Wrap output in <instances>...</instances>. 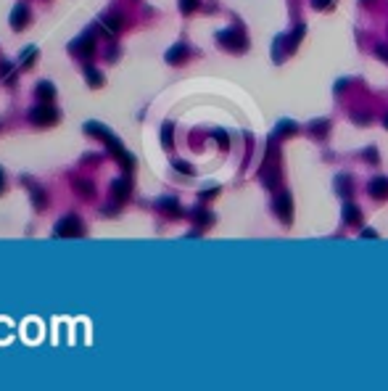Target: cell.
I'll return each mask as SVG.
<instances>
[{
	"label": "cell",
	"instance_id": "cell-1",
	"mask_svg": "<svg viewBox=\"0 0 388 391\" xmlns=\"http://www.w3.org/2000/svg\"><path fill=\"white\" fill-rule=\"evenodd\" d=\"M275 212L283 217L285 225H290V220H293V201H290L288 193H277V198H275Z\"/></svg>",
	"mask_w": 388,
	"mask_h": 391
},
{
	"label": "cell",
	"instance_id": "cell-2",
	"mask_svg": "<svg viewBox=\"0 0 388 391\" xmlns=\"http://www.w3.org/2000/svg\"><path fill=\"white\" fill-rule=\"evenodd\" d=\"M216 40L225 42L227 48H232V51H243V48H246V37L238 32V29H227V32H220V35H216Z\"/></svg>",
	"mask_w": 388,
	"mask_h": 391
},
{
	"label": "cell",
	"instance_id": "cell-3",
	"mask_svg": "<svg viewBox=\"0 0 388 391\" xmlns=\"http://www.w3.org/2000/svg\"><path fill=\"white\" fill-rule=\"evenodd\" d=\"M370 196L375 198H388V180L385 177H375L370 182Z\"/></svg>",
	"mask_w": 388,
	"mask_h": 391
},
{
	"label": "cell",
	"instance_id": "cell-4",
	"mask_svg": "<svg viewBox=\"0 0 388 391\" xmlns=\"http://www.w3.org/2000/svg\"><path fill=\"white\" fill-rule=\"evenodd\" d=\"M56 233H58V236H71V233H80V222H77L74 217H69V220H64L61 225H56Z\"/></svg>",
	"mask_w": 388,
	"mask_h": 391
},
{
	"label": "cell",
	"instance_id": "cell-5",
	"mask_svg": "<svg viewBox=\"0 0 388 391\" xmlns=\"http://www.w3.org/2000/svg\"><path fill=\"white\" fill-rule=\"evenodd\" d=\"M299 127L293 122H288V119H283V122H277V127H275V135H280V137H288V135H293Z\"/></svg>",
	"mask_w": 388,
	"mask_h": 391
},
{
	"label": "cell",
	"instance_id": "cell-6",
	"mask_svg": "<svg viewBox=\"0 0 388 391\" xmlns=\"http://www.w3.org/2000/svg\"><path fill=\"white\" fill-rule=\"evenodd\" d=\"M344 217H346V222H349V225H354V222H359L362 212L356 209L354 204H344Z\"/></svg>",
	"mask_w": 388,
	"mask_h": 391
},
{
	"label": "cell",
	"instance_id": "cell-7",
	"mask_svg": "<svg viewBox=\"0 0 388 391\" xmlns=\"http://www.w3.org/2000/svg\"><path fill=\"white\" fill-rule=\"evenodd\" d=\"M32 119H35V122H42V124H48V122L56 119V111H53V108H37V114H35Z\"/></svg>",
	"mask_w": 388,
	"mask_h": 391
},
{
	"label": "cell",
	"instance_id": "cell-8",
	"mask_svg": "<svg viewBox=\"0 0 388 391\" xmlns=\"http://www.w3.org/2000/svg\"><path fill=\"white\" fill-rule=\"evenodd\" d=\"M335 188H338V191L344 193V196H349V193H351V177H349V175H338Z\"/></svg>",
	"mask_w": 388,
	"mask_h": 391
},
{
	"label": "cell",
	"instance_id": "cell-9",
	"mask_svg": "<svg viewBox=\"0 0 388 391\" xmlns=\"http://www.w3.org/2000/svg\"><path fill=\"white\" fill-rule=\"evenodd\" d=\"M182 58H185V45H177L175 51L166 53V61H169V64H175V61H182Z\"/></svg>",
	"mask_w": 388,
	"mask_h": 391
},
{
	"label": "cell",
	"instance_id": "cell-10",
	"mask_svg": "<svg viewBox=\"0 0 388 391\" xmlns=\"http://www.w3.org/2000/svg\"><path fill=\"white\" fill-rule=\"evenodd\" d=\"M159 206L166 209V212H172V214H180V206H177V201H175V198H161V201H159Z\"/></svg>",
	"mask_w": 388,
	"mask_h": 391
},
{
	"label": "cell",
	"instance_id": "cell-11",
	"mask_svg": "<svg viewBox=\"0 0 388 391\" xmlns=\"http://www.w3.org/2000/svg\"><path fill=\"white\" fill-rule=\"evenodd\" d=\"M328 130H330V122H328V119H322V122H314V124H312V132H314V135H325Z\"/></svg>",
	"mask_w": 388,
	"mask_h": 391
},
{
	"label": "cell",
	"instance_id": "cell-12",
	"mask_svg": "<svg viewBox=\"0 0 388 391\" xmlns=\"http://www.w3.org/2000/svg\"><path fill=\"white\" fill-rule=\"evenodd\" d=\"M11 21H13V24H16V27H21V24L27 21V11H24V8L19 6L16 11H13V16H11Z\"/></svg>",
	"mask_w": 388,
	"mask_h": 391
},
{
	"label": "cell",
	"instance_id": "cell-13",
	"mask_svg": "<svg viewBox=\"0 0 388 391\" xmlns=\"http://www.w3.org/2000/svg\"><path fill=\"white\" fill-rule=\"evenodd\" d=\"M312 6L320 8V11H330L333 8V0H312Z\"/></svg>",
	"mask_w": 388,
	"mask_h": 391
},
{
	"label": "cell",
	"instance_id": "cell-14",
	"mask_svg": "<svg viewBox=\"0 0 388 391\" xmlns=\"http://www.w3.org/2000/svg\"><path fill=\"white\" fill-rule=\"evenodd\" d=\"M196 220H198L201 225H209V222H211V214H209V212H196Z\"/></svg>",
	"mask_w": 388,
	"mask_h": 391
},
{
	"label": "cell",
	"instance_id": "cell-15",
	"mask_svg": "<svg viewBox=\"0 0 388 391\" xmlns=\"http://www.w3.org/2000/svg\"><path fill=\"white\" fill-rule=\"evenodd\" d=\"M196 6H198V0H182V11H185V13H190Z\"/></svg>",
	"mask_w": 388,
	"mask_h": 391
},
{
	"label": "cell",
	"instance_id": "cell-16",
	"mask_svg": "<svg viewBox=\"0 0 388 391\" xmlns=\"http://www.w3.org/2000/svg\"><path fill=\"white\" fill-rule=\"evenodd\" d=\"M40 93H42V98H51V96H53V87H51L48 82H42V85H40Z\"/></svg>",
	"mask_w": 388,
	"mask_h": 391
},
{
	"label": "cell",
	"instance_id": "cell-17",
	"mask_svg": "<svg viewBox=\"0 0 388 391\" xmlns=\"http://www.w3.org/2000/svg\"><path fill=\"white\" fill-rule=\"evenodd\" d=\"M164 143L172 146V124H166V127H164Z\"/></svg>",
	"mask_w": 388,
	"mask_h": 391
},
{
	"label": "cell",
	"instance_id": "cell-18",
	"mask_svg": "<svg viewBox=\"0 0 388 391\" xmlns=\"http://www.w3.org/2000/svg\"><path fill=\"white\" fill-rule=\"evenodd\" d=\"M214 137L220 140V146H222V148H227V135H225L222 130H216V132H214Z\"/></svg>",
	"mask_w": 388,
	"mask_h": 391
},
{
	"label": "cell",
	"instance_id": "cell-19",
	"mask_svg": "<svg viewBox=\"0 0 388 391\" xmlns=\"http://www.w3.org/2000/svg\"><path fill=\"white\" fill-rule=\"evenodd\" d=\"M365 156H367V162L378 164V151H375V148H367V153H365Z\"/></svg>",
	"mask_w": 388,
	"mask_h": 391
},
{
	"label": "cell",
	"instance_id": "cell-20",
	"mask_svg": "<svg viewBox=\"0 0 388 391\" xmlns=\"http://www.w3.org/2000/svg\"><path fill=\"white\" fill-rule=\"evenodd\" d=\"M175 167H177L180 172H185V175H190V172H193V169H190L188 164H185V162H175Z\"/></svg>",
	"mask_w": 388,
	"mask_h": 391
},
{
	"label": "cell",
	"instance_id": "cell-21",
	"mask_svg": "<svg viewBox=\"0 0 388 391\" xmlns=\"http://www.w3.org/2000/svg\"><path fill=\"white\" fill-rule=\"evenodd\" d=\"M362 238H370L372 241V238H378V233L375 230H362Z\"/></svg>",
	"mask_w": 388,
	"mask_h": 391
},
{
	"label": "cell",
	"instance_id": "cell-22",
	"mask_svg": "<svg viewBox=\"0 0 388 391\" xmlns=\"http://www.w3.org/2000/svg\"><path fill=\"white\" fill-rule=\"evenodd\" d=\"M378 56H380V58H385V61H388V48H385V45H380V48H378Z\"/></svg>",
	"mask_w": 388,
	"mask_h": 391
},
{
	"label": "cell",
	"instance_id": "cell-23",
	"mask_svg": "<svg viewBox=\"0 0 388 391\" xmlns=\"http://www.w3.org/2000/svg\"><path fill=\"white\" fill-rule=\"evenodd\" d=\"M383 124H385V127H388V117H385V119H383Z\"/></svg>",
	"mask_w": 388,
	"mask_h": 391
},
{
	"label": "cell",
	"instance_id": "cell-24",
	"mask_svg": "<svg viewBox=\"0 0 388 391\" xmlns=\"http://www.w3.org/2000/svg\"><path fill=\"white\" fill-rule=\"evenodd\" d=\"M0 188H3V180H0Z\"/></svg>",
	"mask_w": 388,
	"mask_h": 391
},
{
	"label": "cell",
	"instance_id": "cell-25",
	"mask_svg": "<svg viewBox=\"0 0 388 391\" xmlns=\"http://www.w3.org/2000/svg\"><path fill=\"white\" fill-rule=\"evenodd\" d=\"M362 3H367V0H362Z\"/></svg>",
	"mask_w": 388,
	"mask_h": 391
}]
</instances>
